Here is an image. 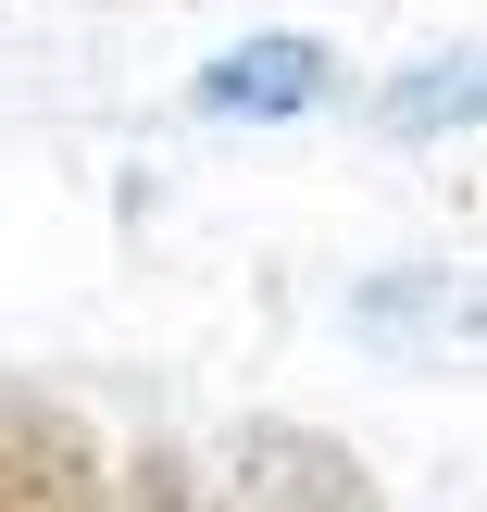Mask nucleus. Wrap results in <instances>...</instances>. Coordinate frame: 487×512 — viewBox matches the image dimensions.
Segmentation results:
<instances>
[{
	"label": "nucleus",
	"instance_id": "obj_4",
	"mask_svg": "<svg viewBox=\"0 0 487 512\" xmlns=\"http://www.w3.org/2000/svg\"><path fill=\"white\" fill-rule=\"evenodd\" d=\"M325 88H338L325 38H238V50H213V63L188 75V100H200L213 125H275V113H313Z\"/></svg>",
	"mask_w": 487,
	"mask_h": 512
},
{
	"label": "nucleus",
	"instance_id": "obj_1",
	"mask_svg": "<svg viewBox=\"0 0 487 512\" xmlns=\"http://www.w3.org/2000/svg\"><path fill=\"white\" fill-rule=\"evenodd\" d=\"M0 512H113V450L75 400L13 388L0 413Z\"/></svg>",
	"mask_w": 487,
	"mask_h": 512
},
{
	"label": "nucleus",
	"instance_id": "obj_6",
	"mask_svg": "<svg viewBox=\"0 0 487 512\" xmlns=\"http://www.w3.org/2000/svg\"><path fill=\"white\" fill-rule=\"evenodd\" d=\"M125 512H200V488H188V463H175L163 438H150L138 463H125Z\"/></svg>",
	"mask_w": 487,
	"mask_h": 512
},
{
	"label": "nucleus",
	"instance_id": "obj_5",
	"mask_svg": "<svg viewBox=\"0 0 487 512\" xmlns=\"http://www.w3.org/2000/svg\"><path fill=\"white\" fill-rule=\"evenodd\" d=\"M375 125H388V138H475L487 125V38L438 50V63H400L388 88H375Z\"/></svg>",
	"mask_w": 487,
	"mask_h": 512
},
{
	"label": "nucleus",
	"instance_id": "obj_3",
	"mask_svg": "<svg viewBox=\"0 0 487 512\" xmlns=\"http://www.w3.org/2000/svg\"><path fill=\"white\" fill-rule=\"evenodd\" d=\"M338 325L375 338V350H475L487 338V288L475 275H438V263H400V275H375V288H350Z\"/></svg>",
	"mask_w": 487,
	"mask_h": 512
},
{
	"label": "nucleus",
	"instance_id": "obj_2",
	"mask_svg": "<svg viewBox=\"0 0 487 512\" xmlns=\"http://www.w3.org/2000/svg\"><path fill=\"white\" fill-rule=\"evenodd\" d=\"M238 512H388V488L325 425H238Z\"/></svg>",
	"mask_w": 487,
	"mask_h": 512
}]
</instances>
